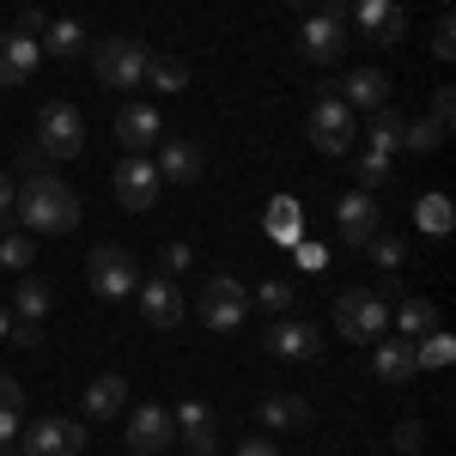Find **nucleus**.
Wrapping results in <instances>:
<instances>
[{
    "label": "nucleus",
    "instance_id": "24",
    "mask_svg": "<svg viewBox=\"0 0 456 456\" xmlns=\"http://www.w3.org/2000/svg\"><path fill=\"white\" fill-rule=\"evenodd\" d=\"M49 305H55V286L43 281V274H19V292H12V311H19V322H31V329H43V316H49Z\"/></svg>",
    "mask_w": 456,
    "mask_h": 456
},
{
    "label": "nucleus",
    "instance_id": "25",
    "mask_svg": "<svg viewBox=\"0 0 456 456\" xmlns=\"http://www.w3.org/2000/svg\"><path fill=\"white\" fill-rule=\"evenodd\" d=\"M37 43H43L55 61H79V55H86V25H73V19H49Z\"/></svg>",
    "mask_w": 456,
    "mask_h": 456
},
{
    "label": "nucleus",
    "instance_id": "5",
    "mask_svg": "<svg viewBox=\"0 0 456 456\" xmlns=\"http://www.w3.org/2000/svg\"><path fill=\"white\" fill-rule=\"evenodd\" d=\"M201 322H208L213 335H238L244 329V316H249V292L244 281H232V274H213L208 286H201Z\"/></svg>",
    "mask_w": 456,
    "mask_h": 456
},
{
    "label": "nucleus",
    "instance_id": "43",
    "mask_svg": "<svg viewBox=\"0 0 456 456\" xmlns=\"http://www.w3.org/2000/svg\"><path fill=\"white\" fill-rule=\"evenodd\" d=\"M238 456H281V444H274V438H262V432H256V438H244V444H238Z\"/></svg>",
    "mask_w": 456,
    "mask_h": 456
},
{
    "label": "nucleus",
    "instance_id": "2",
    "mask_svg": "<svg viewBox=\"0 0 456 456\" xmlns=\"http://www.w3.org/2000/svg\"><path fill=\"white\" fill-rule=\"evenodd\" d=\"M335 329H341V341L353 347H371V341H384L389 335V298L378 286H353L335 298Z\"/></svg>",
    "mask_w": 456,
    "mask_h": 456
},
{
    "label": "nucleus",
    "instance_id": "17",
    "mask_svg": "<svg viewBox=\"0 0 456 456\" xmlns=\"http://www.w3.org/2000/svg\"><path fill=\"white\" fill-rule=\"evenodd\" d=\"M201 146L195 141H183V134H171V141H159V159H152V171H159V183H201Z\"/></svg>",
    "mask_w": 456,
    "mask_h": 456
},
{
    "label": "nucleus",
    "instance_id": "46",
    "mask_svg": "<svg viewBox=\"0 0 456 456\" xmlns=\"http://www.w3.org/2000/svg\"><path fill=\"white\" fill-rule=\"evenodd\" d=\"M12 341H19V347H37V341H43V329H31V322H19V329H12Z\"/></svg>",
    "mask_w": 456,
    "mask_h": 456
},
{
    "label": "nucleus",
    "instance_id": "6",
    "mask_svg": "<svg viewBox=\"0 0 456 456\" xmlns=\"http://www.w3.org/2000/svg\"><path fill=\"white\" fill-rule=\"evenodd\" d=\"M86 281L98 298H134V286H141V268H134V256L122 244H98L86 256Z\"/></svg>",
    "mask_w": 456,
    "mask_h": 456
},
{
    "label": "nucleus",
    "instance_id": "36",
    "mask_svg": "<svg viewBox=\"0 0 456 456\" xmlns=\"http://www.w3.org/2000/svg\"><path fill=\"white\" fill-rule=\"evenodd\" d=\"M365 249H371V262H378L384 274H395V268H402V238H395V232H378Z\"/></svg>",
    "mask_w": 456,
    "mask_h": 456
},
{
    "label": "nucleus",
    "instance_id": "9",
    "mask_svg": "<svg viewBox=\"0 0 456 456\" xmlns=\"http://www.w3.org/2000/svg\"><path fill=\"white\" fill-rule=\"evenodd\" d=\"M262 347L274 353V359H292V365H305L322 353V329L305 322V316H274L268 322V335H262Z\"/></svg>",
    "mask_w": 456,
    "mask_h": 456
},
{
    "label": "nucleus",
    "instance_id": "4",
    "mask_svg": "<svg viewBox=\"0 0 456 456\" xmlns=\"http://www.w3.org/2000/svg\"><path fill=\"white\" fill-rule=\"evenodd\" d=\"M31 146L43 152V159H79V146H86V116H79V104H68V98L43 104Z\"/></svg>",
    "mask_w": 456,
    "mask_h": 456
},
{
    "label": "nucleus",
    "instance_id": "45",
    "mask_svg": "<svg viewBox=\"0 0 456 456\" xmlns=\"http://www.w3.org/2000/svg\"><path fill=\"white\" fill-rule=\"evenodd\" d=\"M19 426H25V414H0V444H12V438H19Z\"/></svg>",
    "mask_w": 456,
    "mask_h": 456
},
{
    "label": "nucleus",
    "instance_id": "48",
    "mask_svg": "<svg viewBox=\"0 0 456 456\" xmlns=\"http://www.w3.org/2000/svg\"><path fill=\"white\" fill-rule=\"evenodd\" d=\"M6 335H12V316H6V305H0V341H6Z\"/></svg>",
    "mask_w": 456,
    "mask_h": 456
},
{
    "label": "nucleus",
    "instance_id": "34",
    "mask_svg": "<svg viewBox=\"0 0 456 456\" xmlns=\"http://www.w3.org/2000/svg\"><path fill=\"white\" fill-rule=\"evenodd\" d=\"M438 146H444V134H438V128H432V122H402V152H438Z\"/></svg>",
    "mask_w": 456,
    "mask_h": 456
},
{
    "label": "nucleus",
    "instance_id": "23",
    "mask_svg": "<svg viewBox=\"0 0 456 456\" xmlns=\"http://www.w3.org/2000/svg\"><path fill=\"white\" fill-rule=\"evenodd\" d=\"M122 402H128V378H116V371L92 378V384H86V420H116Z\"/></svg>",
    "mask_w": 456,
    "mask_h": 456
},
{
    "label": "nucleus",
    "instance_id": "37",
    "mask_svg": "<svg viewBox=\"0 0 456 456\" xmlns=\"http://www.w3.org/2000/svg\"><path fill=\"white\" fill-rule=\"evenodd\" d=\"M189 262H195V249H189V244H165V249H159V274H171V281H176V274H189Z\"/></svg>",
    "mask_w": 456,
    "mask_h": 456
},
{
    "label": "nucleus",
    "instance_id": "11",
    "mask_svg": "<svg viewBox=\"0 0 456 456\" xmlns=\"http://www.w3.org/2000/svg\"><path fill=\"white\" fill-rule=\"evenodd\" d=\"M311 146L329 152V159L353 152V110L341 104V98H316L311 104Z\"/></svg>",
    "mask_w": 456,
    "mask_h": 456
},
{
    "label": "nucleus",
    "instance_id": "31",
    "mask_svg": "<svg viewBox=\"0 0 456 456\" xmlns=\"http://www.w3.org/2000/svg\"><path fill=\"white\" fill-rule=\"evenodd\" d=\"M451 335H444V329H432V335H420V341H414V365H420V371H444V365H451Z\"/></svg>",
    "mask_w": 456,
    "mask_h": 456
},
{
    "label": "nucleus",
    "instance_id": "30",
    "mask_svg": "<svg viewBox=\"0 0 456 456\" xmlns=\"http://www.w3.org/2000/svg\"><path fill=\"white\" fill-rule=\"evenodd\" d=\"M402 122H408V116H395L389 104H384V110H371V146L395 159V152H402Z\"/></svg>",
    "mask_w": 456,
    "mask_h": 456
},
{
    "label": "nucleus",
    "instance_id": "32",
    "mask_svg": "<svg viewBox=\"0 0 456 456\" xmlns=\"http://www.w3.org/2000/svg\"><path fill=\"white\" fill-rule=\"evenodd\" d=\"M292 298H298L292 274H274V281H262V286H256V305H262L268 316H286V311H292Z\"/></svg>",
    "mask_w": 456,
    "mask_h": 456
},
{
    "label": "nucleus",
    "instance_id": "7",
    "mask_svg": "<svg viewBox=\"0 0 456 456\" xmlns=\"http://www.w3.org/2000/svg\"><path fill=\"white\" fill-rule=\"evenodd\" d=\"M335 225H341V238L353 249H365L378 232H384V208H378V195L371 189H347L341 201H335Z\"/></svg>",
    "mask_w": 456,
    "mask_h": 456
},
{
    "label": "nucleus",
    "instance_id": "1",
    "mask_svg": "<svg viewBox=\"0 0 456 456\" xmlns=\"http://www.w3.org/2000/svg\"><path fill=\"white\" fill-rule=\"evenodd\" d=\"M12 208H19V232H31V238H68V232H79V195L49 171H31L19 183Z\"/></svg>",
    "mask_w": 456,
    "mask_h": 456
},
{
    "label": "nucleus",
    "instance_id": "44",
    "mask_svg": "<svg viewBox=\"0 0 456 456\" xmlns=\"http://www.w3.org/2000/svg\"><path fill=\"white\" fill-rule=\"evenodd\" d=\"M43 25H49V19H43V12H37V6H25V12H19V25H12V31H25V37H43Z\"/></svg>",
    "mask_w": 456,
    "mask_h": 456
},
{
    "label": "nucleus",
    "instance_id": "19",
    "mask_svg": "<svg viewBox=\"0 0 456 456\" xmlns=\"http://www.w3.org/2000/svg\"><path fill=\"white\" fill-rule=\"evenodd\" d=\"M37 61H43V43L25 31H6L0 37V86H25L37 73Z\"/></svg>",
    "mask_w": 456,
    "mask_h": 456
},
{
    "label": "nucleus",
    "instance_id": "51",
    "mask_svg": "<svg viewBox=\"0 0 456 456\" xmlns=\"http://www.w3.org/2000/svg\"><path fill=\"white\" fill-rule=\"evenodd\" d=\"M389 456H395V451H389Z\"/></svg>",
    "mask_w": 456,
    "mask_h": 456
},
{
    "label": "nucleus",
    "instance_id": "28",
    "mask_svg": "<svg viewBox=\"0 0 456 456\" xmlns=\"http://www.w3.org/2000/svg\"><path fill=\"white\" fill-rule=\"evenodd\" d=\"M31 262H37V238L31 232H19V225L0 232V268H6V274H31Z\"/></svg>",
    "mask_w": 456,
    "mask_h": 456
},
{
    "label": "nucleus",
    "instance_id": "14",
    "mask_svg": "<svg viewBox=\"0 0 456 456\" xmlns=\"http://www.w3.org/2000/svg\"><path fill=\"white\" fill-rule=\"evenodd\" d=\"M110 183H116V201H122L128 213H146L152 201H159V171H152V159H141V152H128Z\"/></svg>",
    "mask_w": 456,
    "mask_h": 456
},
{
    "label": "nucleus",
    "instance_id": "33",
    "mask_svg": "<svg viewBox=\"0 0 456 456\" xmlns=\"http://www.w3.org/2000/svg\"><path fill=\"white\" fill-rule=\"evenodd\" d=\"M414 219L426 225V238H451V201H438V195H426L420 208H414Z\"/></svg>",
    "mask_w": 456,
    "mask_h": 456
},
{
    "label": "nucleus",
    "instance_id": "10",
    "mask_svg": "<svg viewBox=\"0 0 456 456\" xmlns=\"http://www.w3.org/2000/svg\"><path fill=\"white\" fill-rule=\"evenodd\" d=\"M171 438H176V420H171V408H159V402H141L128 414V426H122V444L134 456H159Z\"/></svg>",
    "mask_w": 456,
    "mask_h": 456
},
{
    "label": "nucleus",
    "instance_id": "16",
    "mask_svg": "<svg viewBox=\"0 0 456 456\" xmlns=\"http://www.w3.org/2000/svg\"><path fill=\"white\" fill-rule=\"evenodd\" d=\"M116 141H122V152H152V146L165 141V122H159V110L152 104H122L116 110Z\"/></svg>",
    "mask_w": 456,
    "mask_h": 456
},
{
    "label": "nucleus",
    "instance_id": "21",
    "mask_svg": "<svg viewBox=\"0 0 456 456\" xmlns=\"http://www.w3.org/2000/svg\"><path fill=\"white\" fill-rule=\"evenodd\" d=\"M341 104H347V110H384V104H389V73H378V68L347 73V86H341Z\"/></svg>",
    "mask_w": 456,
    "mask_h": 456
},
{
    "label": "nucleus",
    "instance_id": "50",
    "mask_svg": "<svg viewBox=\"0 0 456 456\" xmlns=\"http://www.w3.org/2000/svg\"><path fill=\"white\" fill-rule=\"evenodd\" d=\"M281 6H311V0H281Z\"/></svg>",
    "mask_w": 456,
    "mask_h": 456
},
{
    "label": "nucleus",
    "instance_id": "27",
    "mask_svg": "<svg viewBox=\"0 0 456 456\" xmlns=\"http://www.w3.org/2000/svg\"><path fill=\"white\" fill-rule=\"evenodd\" d=\"M395 329H402V341H420V335H432L438 329V311L426 305V298H395Z\"/></svg>",
    "mask_w": 456,
    "mask_h": 456
},
{
    "label": "nucleus",
    "instance_id": "40",
    "mask_svg": "<svg viewBox=\"0 0 456 456\" xmlns=\"http://www.w3.org/2000/svg\"><path fill=\"white\" fill-rule=\"evenodd\" d=\"M298 268H305V274H322V268H329V244H311V238H298Z\"/></svg>",
    "mask_w": 456,
    "mask_h": 456
},
{
    "label": "nucleus",
    "instance_id": "15",
    "mask_svg": "<svg viewBox=\"0 0 456 456\" xmlns=\"http://www.w3.org/2000/svg\"><path fill=\"white\" fill-rule=\"evenodd\" d=\"M134 305H141L146 329H176L183 322V292H176L171 274H152V281L134 286Z\"/></svg>",
    "mask_w": 456,
    "mask_h": 456
},
{
    "label": "nucleus",
    "instance_id": "47",
    "mask_svg": "<svg viewBox=\"0 0 456 456\" xmlns=\"http://www.w3.org/2000/svg\"><path fill=\"white\" fill-rule=\"evenodd\" d=\"M12 189H19V183H12V176H0V213L12 208Z\"/></svg>",
    "mask_w": 456,
    "mask_h": 456
},
{
    "label": "nucleus",
    "instance_id": "29",
    "mask_svg": "<svg viewBox=\"0 0 456 456\" xmlns=\"http://www.w3.org/2000/svg\"><path fill=\"white\" fill-rule=\"evenodd\" d=\"M146 86L165 92V98H176V92L189 86V61H176V55H152V61H146Z\"/></svg>",
    "mask_w": 456,
    "mask_h": 456
},
{
    "label": "nucleus",
    "instance_id": "22",
    "mask_svg": "<svg viewBox=\"0 0 456 456\" xmlns=\"http://www.w3.org/2000/svg\"><path fill=\"white\" fill-rule=\"evenodd\" d=\"M256 420L268 426V432H298V426H311V402L305 395H262Z\"/></svg>",
    "mask_w": 456,
    "mask_h": 456
},
{
    "label": "nucleus",
    "instance_id": "18",
    "mask_svg": "<svg viewBox=\"0 0 456 456\" xmlns=\"http://www.w3.org/2000/svg\"><path fill=\"white\" fill-rule=\"evenodd\" d=\"M171 420H176V432H183L189 456H213V451H219V432H213L219 420H213V408H208V402H176V414H171Z\"/></svg>",
    "mask_w": 456,
    "mask_h": 456
},
{
    "label": "nucleus",
    "instance_id": "12",
    "mask_svg": "<svg viewBox=\"0 0 456 456\" xmlns=\"http://www.w3.org/2000/svg\"><path fill=\"white\" fill-rule=\"evenodd\" d=\"M298 49H305V61H316V68H335L341 49H347V19H341V12H311Z\"/></svg>",
    "mask_w": 456,
    "mask_h": 456
},
{
    "label": "nucleus",
    "instance_id": "42",
    "mask_svg": "<svg viewBox=\"0 0 456 456\" xmlns=\"http://www.w3.org/2000/svg\"><path fill=\"white\" fill-rule=\"evenodd\" d=\"M432 55H438V61H451V55H456V25H451V19H438V31H432Z\"/></svg>",
    "mask_w": 456,
    "mask_h": 456
},
{
    "label": "nucleus",
    "instance_id": "41",
    "mask_svg": "<svg viewBox=\"0 0 456 456\" xmlns=\"http://www.w3.org/2000/svg\"><path fill=\"white\" fill-rule=\"evenodd\" d=\"M0 414H25V389L12 371H0Z\"/></svg>",
    "mask_w": 456,
    "mask_h": 456
},
{
    "label": "nucleus",
    "instance_id": "26",
    "mask_svg": "<svg viewBox=\"0 0 456 456\" xmlns=\"http://www.w3.org/2000/svg\"><path fill=\"white\" fill-rule=\"evenodd\" d=\"M262 225H268V238H281V244H298V238H305V213H298L292 195H274L268 213H262Z\"/></svg>",
    "mask_w": 456,
    "mask_h": 456
},
{
    "label": "nucleus",
    "instance_id": "8",
    "mask_svg": "<svg viewBox=\"0 0 456 456\" xmlns=\"http://www.w3.org/2000/svg\"><path fill=\"white\" fill-rule=\"evenodd\" d=\"M86 444H92V432H86L79 420L49 414V420H37L31 432H25V444H19V451H25V456H79Z\"/></svg>",
    "mask_w": 456,
    "mask_h": 456
},
{
    "label": "nucleus",
    "instance_id": "38",
    "mask_svg": "<svg viewBox=\"0 0 456 456\" xmlns=\"http://www.w3.org/2000/svg\"><path fill=\"white\" fill-rule=\"evenodd\" d=\"M389 444H395V456H414V451H426V426H420V420H402Z\"/></svg>",
    "mask_w": 456,
    "mask_h": 456
},
{
    "label": "nucleus",
    "instance_id": "39",
    "mask_svg": "<svg viewBox=\"0 0 456 456\" xmlns=\"http://www.w3.org/2000/svg\"><path fill=\"white\" fill-rule=\"evenodd\" d=\"M438 134H451V122H456V98H451V86H438V98H432V116H426Z\"/></svg>",
    "mask_w": 456,
    "mask_h": 456
},
{
    "label": "nucleus",
    "instance_id": "20",
    "mask_svg": "<svg viewBox=\"0 0 456 456\" xmlns=\"http://www.w3.org/2000/svg\"><path fill=\"white\" fill-rule=\"evenodd\" d=\"M371 371H378L384 384H408V378H420V365H414V341H402V335L371 341Z\"/></svg>",
    "mask_w": 456,
    "mask_h": 456
},
{
    "label": "nucleus",
    "instance_id": "35",
    "mask_svg": "<svg viewBox=\"0 0 456 456\" xmlns=\"http://www.w3.org/2000/svg\"><path fill=\"white\" fill-rule=\"evenodd\" d=\"M389 165H395L389 152H378V146H365V152H359V183H365V189H378V183H389Z\"/></svg>",
    "mask_w": 456,
    "mask_h": 456
},
{
    "label": "nucleus",
    "instance_id": "13",
    "mask_svg": "<svg viewBox=\"0 0 456 456\" xmlns=\"http://www.w3.org/2000/svg\"><path fill=\"white\" fill-rule=\"evenodd\" d=\"M347 12L371 43H402L408 37V6L402 0H347Z\"/></svg>",
    "mask_w": 456,
    "mask_h": 456
},
{
    "label": "nucleus",
    "instance_id": "3",
    "mask_svg": "<svg viewBox=\"0 0 456 456\" xmlns=\"http://www.w3.org/2000/svg\"><path fill=\"white\" fill-rule=\"evenodd\" d=\"M146 61H152V49H146L141 37H104L92 49V73H98V86H110V92L146 86Z\"/></svg>",
    "mask_w": 456,
    "mask_h": 456
},
{
    "label": "nucleus",
    "instance_id": "49",
    "mask_svg": "<svg viewBox=\"0 0 456 456\" xmlns=\"http://www.w3.org/2000/svg\"><path fill=\"white\" fill-rule=\"evenodd\" d=\"M0 456H25V451H19V444H0Z\"/></svg>",
    "mask_w": 456,
    "mask_h": 456
}]
</instances>
